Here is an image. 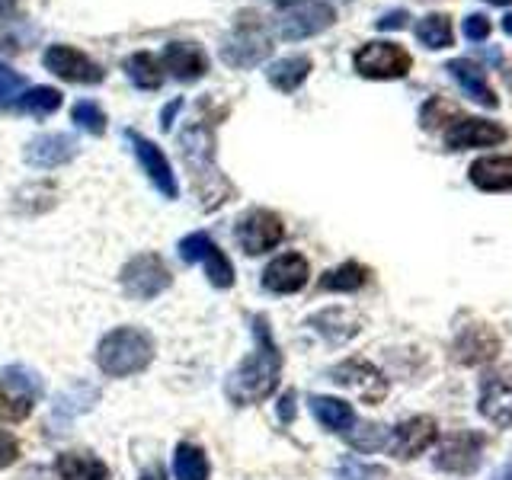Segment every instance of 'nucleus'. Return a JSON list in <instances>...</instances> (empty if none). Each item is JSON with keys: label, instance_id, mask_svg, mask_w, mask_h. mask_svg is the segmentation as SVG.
<instances>
[{"label": "nucleus", "instance_id": "nucleus-19", "mask_svg": "<svg viewBox=\"0 0 512 480\" xmlns=\"http://www.w3.org/2000/svg\"><path fill=\"white\" fill-rule=\"evenodd\" d=\"M480 416H487L493 426H512V378L493 372L480 381Z\"/></svg>", "mask_w": 512, "mask_h": 480}, {"label": "nucleus", "instance_id": "nucleus-29", "mask_svg": "<svg viewBox=\"0 0 512 480\" xmlns=\"http://www.w3.org/2000/svg\"><path fill=\"white\" fill-rule=\"evenodd\" d=\"M122 68H125L128 80H132V84H135L138 90H157L160 84H164V77H167L164 64H160L151 52H135V55H128Z\"/></svg>", "mask_w": 512, "mask_h": 480}, {"label": "nucleus", "instance_id": "nucleus-18", "mask_svg": "<svg viewBox=\"0 0 512 480\" xmlns=\"http://www.w3.org/2000/svg\"><path fill=\"white\" fill-rule=\"evenodd\" d=\"M77 154V138L68 132H48L26 144V164L39 170H55Z\"/></svg>", "mask_w": 512, "mask_h": 480}, {"label": "nucleus", "instance_id": "nucleus-42", "mask_svg": "<svg viewBox=\"0 0 512 480\" xmlns=\"http://www.w3.org/2000/svg\"><path fill=\"white\" fill-rule=\"evenodd\" d=\"M292 400H295V394H285V397H282V407H279V413H282V420H285V423L292 420Z\"/></svg>", "mask_w": 512, "mask_h": 480}, {"label": "nucleus", "instance_id": "nucleus-15", "mask_svg": "<svg viewBox=\"0 0 512 480\" xmlns=\"http://www.w3.org/2000/svg\"><path fill=\"white\" fill-rule=\"evenodd\" d=\"M330 378L343 388H352L365 404H378L388 394V381L368 359H346L330 372Z\"/></svg>", "mask_w": 512, "mask_h": 480}, {"label": "nucleus", "instance_id": "nucleus-9", "mask_svg": "<svg viewBox=\"0 0 512 480\" xmlns=\"http://www.w3.org/2000/svg\"><path fill=\"white\" fill-rule=\"evenodd\" d=\"M176 250H180L183 263H202L208 282H212L215 288H231L234 285V266H231V260L221 253V247L205 231L186 234L180 244H176Z\"/></svg>", "mask_w": 512, "mask_h": 480}, {"label": "nucleus", "instance_id": "nucleus-39", "mask_svg": "<svg viewBox=\"0 0 512 480\" xmlns=\"http://www.w3.org/2000/svg\"><path fill=\"white\" fill-rule=\"evenodd\" d=\"M407 20H410L407 10H391V13H384L375 26H378V29H404V26H407Z\"/></svg>", "mask_w": 512, "mask_h": 480}, {"label": "nucleus", "instance_id": "nucleus-37", "mask_svg": "<svg viewBox=\"0 0 512 480\" xmlns=\"http://www.w3.org/2000/svg\"><path fill=\"white\" fill-rule=\"evenodd\" d=\"M20 458V442H16L13 432H4L0 429V471L10 468V464Z\"/></svg>", "mask_w": 512, "mask_h": 480}, {"label": "nucleus", "instance_id": "nucleus-45", "mask_svg": "<svg viewBox=\"0 0 512 480\" xmlns=\"http://www.w3.org/2000/svg\"><path fill=\"white\" fill-rule=\"evenodd\" d=\"M503 32H506V36H512V13L503 16Z\"/></svg>", "mask_w": 512, "mask_h": 480}, {"label": "nucleus", "instance_id": "nucleus-25", "mask_svg": "<svg viewBox=\"0 0 512 480\" xmlns=\"http://www.w3.org/2000/svg\"><path fill=\"white\" fill-rule=\"evenodd\" d=\"M311 58L308 55H288V58H279V61H272L269 64V71H266V77H269V84L276 87V90H282V93H295L304 80H308V74H311Z\"/></svg>", "mask_w": 512, "mask_h": 480}, {"label": "nucleus", "instance_id": "nucleus-26", "mask_svg": "<svg viewBox=\"0 0 512 480\" xmlns=\"http://www.w3.org/2000/svg\"><path fill=\"white\" fill-rule=\"evenodd\" d=\"M55 471L61 480H109L106 461L87 452H64L55 458Z\"/></svg>", "mask_w": 512, "mask_h": 480}, {"label": "nucleus", "instance_id": "nucleus-33", "mask_svg": "<svg viewBox=\"0 0 512 480\" xmlns=\"http://www.w3.org/2000/svg\"><path fill=\"white\" fill-rule=\"evenodd\" d=\"M16 109L26 112V116H36V119H45L52 116V112L61 109V90L55 87H29L20 103H16Z\"/></svg>", "mask_w": 512, "mask_h": 480}, {"label": "nucleus", "instance_id": "nucleus-32", "mask_svg": "<svg viewBox=\"0 0 512 480\" xmlns=\"http://www.w3.org/2000/svg\"><path fill=\"white\" fill-rule=\"evenodd\" d=\"M416 39H420L426 48H448L455 42V32H452V20L445 13H429L416 23Z\"/></svg>", "mask_w": 512, "mask_h": 480}, {"label": "nucleus", "instance_id": "nucleus-44", "mask_svg": "<svg viewBox=\"0 0 512 480\" xmlns=\"http://www.w3.org/2000/svg\"><path fill=\"white\" fill-rule=\"evenodd\" d=\"M272 4H276V7H282V10H285V7H298L301 0H272Z\"/></svg>", "mask_w": 512, "mask_h": 480}, {"label": "nucleus", "instance_id": "nucleus-43", "mask_svg": "<svg viewBox=\"0 0 512 480\" xmlns=\"http://www.w3.org/2000/svg\"><path fill=\"white\" fill-rule=\"evenodd\" d=\"M13 10H16V0H0V20L13 16Z\"/></svg>", "mask_w": 512, "mask_h": 480}, {"label": "nucleus", "instance_id": "nucleus-13", "mask_svg": "<svg viewBox=\"0 0 512 480\" xmlns=\"http://www.w3.org/2000/svg\"><path fill=\"white\" fill-rule=\"evenodd\" d=\"M125 138H128V144H132V151H135V157H138V164H141L144 173H148V180L154 183V189H157L164 199L173 202L176 196H180V183H176V176H173V170H170L167 154L160 151L154 141L144 138L141 132H135V128H128Z\"/></svg>", "mask_w": 512, "mask_h": 480}, {"label": "nucleus", "instance_id": "nucleus-20", "mask_svg": "<svg viewBox=\"0 0 512 480\" xmlns=\"http://www.w3.org/2000/svg\"><path fill=\"white\" fill-rule=\"evenodd\" d=\"M336 13L330 4H308V7H298L295 13H288L279 20V36L285 42H298V39H308L324 32L327 26H333Z\"/></svg>", "mask_w": 512, "mask_h": 480}, {"label": "nucleus", "instance_id": "nucleus-14", "mask_svg": "<svg viewBox=\"0 0 512 480\" xmlns=\"http://www.w3.org/2000/svg\"><path fill=\"white\" fill-rule=\"evenodd\" d=\"M436 436H439V426H436L432 416H410V420L397 423L391 429V436H388V442H384V445H388V452L394 458L410 461L416 455H423L426 448L436 442Z\"/></svg>", "mask_w": 512, "mask_h": 480}, {"label": "nucleus", "instance_id": "nucleus-3", "mask_svg": "<svg viewBox=\"0 0 512 480\" xmlns=\"http://www.w3.org/2000/svg\"><path fill=\"white\" fill-rule=\"evenodd\" d=\"M154 340L151 333L138 327H116L109 330L100 346H96V368L109 378H132L151 365Z\"/></svg>", "mask_w": 512, "mask_h": 480}, {"label": "nucleus", "instance_id": "nucleus-7", "mask_svg": "<svg viewBox=\"0 0 512 480\" xmlns=\"http://www.w3.org/2000/svg\"><path fill=\"white\" fill-rule=\"evenodd\" d=\"M282 237H285V224L269 208H250L234 224V240L250 256H263L269 250H276L282 244Z\"/></svg>", "mask_w": 512, "mask_h": 480}, {"label": "nucleus", "instance_id": "nucleus-10", "mask_svg": "<svg viewBox=\"0 0 512 480\" xmlns=\"http://www.w3.org/2000/svg\"><path fill=\"white\" fill-rule=\"evenodd\" d=\"M484 445L487 439L480 436V432H471V429H461L455 436H448L439 452H436V468L439 471H448V474H461L468 477L480 468V455H484Z\"/></svg>", "mask_w": 512, "mask_h": 480}, {"label": "nucleus", "instance_id": "nucleus-11", "mask_svg": "<svg viewBox=\"0 0 512 480\" xmlns=\"http://www.w3.org/2000/svg\"><path fill=\"white\" fill-rule=\"evenodd\" d=\"M509 132L503 125L477 119V116H455L445 125L442 141L448 151H468V148H493V144H503Z\"/></svg>", "mask_w": 512, "mask_h": 480}, {"label": "nucleus", "instance_id": "nucleus-22", "mask_svg": "<svg viewBox=\"0 0 512 480\" xmlns=\"http://www.w3.org/2000/svg\"><path fill=\"white\" fill-rule=\"evenodd\" d=\"M164 71H170L176 80H199L208 71V58L199 45L189 42H170L164 48Z\"/></svg>", "mask_w": 512, "mask_h": 480}, {"label": "nucleus", "instance_id": "nucleus-35", "mask_svg": "<svg viewBox=\"0 0 512 480\" xmlns=\"http://www.w3.org/2000/svg\"><path fill=\"white\" fill-rule=\"evenodd\" d=\"M336 480H388V471L381 464H368L359 458H343L336 468Z\"/></svg>", "mask_w": 512, "mask_h": 480}, {"label": "nucleus", "instance_id": "nucleus-36", "mask_svg": "<svg viewBox=\"0 0 512 480\" xmlns=\"http://www.w3.org/2000/svg\"><path fill=\"white\" fill-rule=\"evenodd\" d=\"M464 36L471 42H484L490 36V20L484 13H471L468 20H464Z\"/></svg>", "mask_w": 512, "mask_h": 480}, {"label": "nucleus", "instance_id": "nucleus-1", "mask_svg": "<svg viewBox=\"0 0 512 480\" xmlns=\"http://www.w3.org/2000/svg\"><path fill=\"white\" fill-rule=\"evenodd\" d=\"M253 352L240 362L234 372L228 375V384H224V394L234 407H250L266 400L272 391H276L279 375H282V356L279 346L272 340L269 324L263 314L253 317Z\"/></svg>", "mask_w": 512, "mask_h": 480}, {"label": "nucleus", "instance_id": "nucleus-21", "mask_svg": "<svg viewBox=\"0 0 512 480\" xmlns=\"http://www.w3.org/2000/svg\"><path fill=\"white\" fill-rule=\"evenodd\" d=\"M445 71L455 77V84L471 96L474 103H480V106H487V109H496L500 106V100H496V93H493V87L487 84V71L484 68H477L474 61H468V58H452L445 64Z\"/></svg>", "mask_w": 512, "mask_h": 480}, {"label": "nucleus", "instance_id": "nucleus-12", "mask_svg": "<svg viewBox=\"0 0 512 480\" xmlns=\"http://www.w3.org/2000/svg\"><path fill=\"white\" fill-rule=\"evenodd\" d=\"M42 61H45L48 71L61 80H68V84H100V80L106 77L100 64L74 45H48Z\"/></svg>", "mask_w": 512, "mask_h": 480}, {"label": "nucleus", "instance_id": "nucleus-16", "mask_svg": "<svg viewBox=\"0 0 512 480\" xmlns=\"http://www.w3.org/2000/svg\"><path fill=\"white\" fill-rule=\"evenodd\" d=\"M311 266L301 253H282L263 269V288L272 295H295L308 285Z\"/></svg>", "mask_w": 512, "mask_h": 480}, {"label": "nucleus", "instance_id": "nucleus-31", "mask_svg": "<svg viewBox=\"0 0 512 480\" xmlns=\"http://www.w3.org/2000/svg\"><path fill=\"white\" fill-rule=\"evenodd\" d=\"M212 464H208L205 452L192 442H180L173 452V477L176 480H208Z\"/></svg>", "mask_w": 512, "mask_h": 480}, {"label": "nucleus", "instance_id": "nucleus-8", "mask_svg": "<svg viewBox=\"0 0 512 480\" xmlns=\"http://www.w3.org/2000/svg\"><path fill=\"white\" fill-rule=\"evenodd\" d=\"M352 68L368 80H397L413 68V58L397 42H365L352 58Z\"/></svg>", "mask_w": 512, "mask_h": 480}, {"label": "nucleus", "instance_id": "nucleus-28", "mask_svg": "<svg viewBox=\"0 0 512 480\" xmlns=\"http://www.w3.org/2000/svg\"><path fill=\"white\" fill-rule=\"evenodd\" d=\"M368 279H372V269L356 263V260H349L343 266L324 272L317 285H320V292H359V288L368 285Z\"/></svg>", "mask_w": 512, "mask_h": 480}, {"label": "nucleus", "instance_id": "nucleus-47", "mask_svg": "<svg viewBox=\"0 0 512 480\" xmlns=\"http://www.w3.org/2000/svg\"><path fill=\"white\" fill-rule=\"evenodd\" d=\"M500 480H512V468H509V471H503V477H500Z\"/></svg>", "mask_w": 512, "mask_h": 480}, {"label": "nucleus", "instance_id": "nucleus-4", "mask_svg": "<svg viewBox=\"0 0 512 480\" xmlns=\"http://www.w3.org/2000/svg\"><path fill=\"white\" fill-rule=\"evenodd\" d=\"M272 55V36L260 13H237L228 39L221 42V58L231 68H253Z\"/></svg>", "mask_w": 512, "mask_h": 480}, {"label": "nucleus", "instance_id": "nucleus-30", "mask_svg": "<svg viewBox=\"0 0 512 480\" xmlns=\"http://www.w3.org/2000/svg\"><path fill=\"white\" fill-rule=\"evenodd\" d=\"M96 397H100V391L93 388V384L87 381H74L71 388H64L58 397H55V420H74V416L87 413Z\"/></svg>", "mask_w": 512, "mask_h": 480}, {"label": "nucleus", "instance_id": "nucleus-38", "mask_svg": "<svg viewBox=\"0 0 512 480\" xmlns=\"http://www.w3.org/2000/svg\"><path fill=\"white\" fill-rule=\"evenodd\" d=\"M26 84V80L16 74V71H10L7 64H0V103L7 100V96H16V90H20Z\"/></svg>", "mask_w": 512, "mask_h": 480}, {"label": "nucleus", "instance_id": "nucleus-27", "mask_svg": "<svg viewBox=\"0 0 512 480\" xmlns=\"http://www.w3.org/2000/svg\"><path fill=\"white\" fill-rule=\"evenodd\" d=\"M308 324L317 330V333H324L330 343H346L352 340L359 330H362V320L359 317H352L349 311L343 308H333V311H324V314H314Z\"/></svg>", "mask_w": 512, "mask_h": 480}, {"label": "nucleus", "instance_id": "nucleus-41", "mask_svg": "<svg viewBox=\"0 0 512 480\" xmlns=\"http://www.w3.org/2000/svg\"><path fill=\"white\" fill-rule=\"evenodd\" d=\"M141 480H167L164 464H151L148 471H141Z\"/></svg>", "mask_w": 512, "mask_h": 480}, {"label": "nucleus", "instance_id": "nucleus-24", "mask_svg": "<svg viewBox=\"0 0 512 480\" xmlns=\"http://www.w3.org/2000/svg\"><path fill=\"white\" fill-rule=\"evenodd\" d=\"M468 176L480 192H509L512 189V157H480L471 164Z\"/></svg>", "mask_w": 512, "mask_h": 480}, {"label": "nucleus", "instance_id": "nucleus-5", "mask_svg": "<svg viewBox=\"0 0 512 480\" xmlns=\"http://www.w3.org/2000/svg\"><path fill=\"white\" fill-rule=\"evenodd\" d=\"M119 282H122V292L132 301H151V298L167 292L170 282H173V272L164 263V256L138 253V256H132V260L122 266Z\"/></svg>", "mask_w": 512, "mask_h": 480}, {"label": "nucleus", "instance_id": "nucleus-46", "mask_svg": "<svg viewBox=\"0 0 512 480\" xmlns=\"http://www.w3.org/2000/svg\"><path fill=\"white\" fill-rule=\"evenodd\" d=\"M487 4H496V7H506V4H512V0H487Z\"/></svg>", "mask_w": 512, "mask_h": 480}, {"label": "nucleus", "instance_id": "nucleus-34", "mask_svg": "<svg viewBox=\"0 0 512 480\" xmlns=\"http://www.w3.org/2000/svg\"><path fill=\"white\" fill-rule=\"evenodd\" d=\"M71 119H74L77 128H84L87 135H103L106 132V112L96 106V103H90V100L74 103Z\"/></svg>", "mask_w": 512, "mask_h": 480}, {"label": "nucleus", "instance_id": "nucleus-2", "mask_svg": "<svg viewBox=\"0 0 512 480\" xmlns=\"http://www.w3.org/2000/svg\"><path fill=\"white\" fill-rule=\"evenodd\" d=\"M180 151H183V160H186L189 176H192V189L199 192L205 212H212V208L231 202L234 186L228 183V176H224L215 164V132L212 128L202 125V122H192L180 135Z\"/></svg>", "mask_w": 512, "mask_h": 480}, {"label": "nucleus", "instance_id": "nucleus-6", "mask_svg": "<svg viewBox=\"0 0 512 480\" xmlns=\"http://www.w3.org/2000/svg\"><path fill=\"white\" fill-rule=\"evenodd\" d=\"M42 394V378L26 365H10L0 372V423H23Z\"/></svg>", "mask_w": 512, "mask_h": 480}, {"label": "nucleus", "instance_id": "nucleus-23", "mask_svg": "<svg viewBox=\"0 0 512 480\" xmlns=\"http://www.w3.org/2000/svg\"><path fill=\"white\" fill-rule=\"evenodd\" d=\"M308 404H311L314 420L324 426L327 432H336V436H349V432L356 429V410H352L346 400L314 394Z\"/></svg>", "mask_w": 512, "mask_h": 480}, {"label": "nucleus", "instance_id": "nucleus-17", "mask_svg": "<svg viewBox=\"0 0 512 480\" xmlns=\"http://www.w3.org/2000/svg\"><path fill=\"white\" fill-rule=\"evenodd\" d=\"M452 349H455V362L484 365V362L496 359V352H500V336H496V330L487 324H468L455 336Z\"/></svg>", "mask_w": 512, "mask_h": 480}, {"label": "nucleus", "instance_id": "nucleus-40", "mask_svg": "<svg viewBox=\"0 0 512 480\" xmlns=\"http://www.w3.org/2000/svg\"><path fill=\"white\" fill-rule=\"evenodd\" d=\"M183 106V100H173L167 109H164V116H160V119H164V122H160V128H164V132H170V125H173V116H176V109H180Z\"/></svg>", "mask_w": 512, "mask_h": 480}]
</instances>
